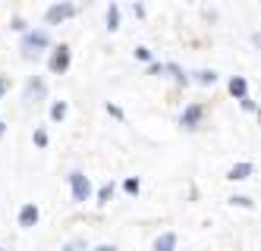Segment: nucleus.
Masks as SVG:
<instances>
[{"mask_svg": "<svg viewBox=\"0 0 261 251\" xmlns=\"http://www.w3.org/2000/svg\"><path fill=\"white\" fill-rule=\"evenodd\" d=\"M47 47H50V32L47 29H29L19 41V50H22L25 60H35V57L44 53Z\"/></svg>", "mask_w": 261, "mask_h": 251, "instance_id": "nucleus-1", "label": "nucleus"}, {"mask_svg": "<svg viewBox=\"0 0 261 251\" xmlns=\"http://www.w3.org/2000/svg\"><path fill=\"white\" fill-rule=\"evenodd\" d=\"M69 188H72V201H76V204L91 201V179L85 176L82 170H72L69 173Z\"/></svg>", "mask_w": 261, "mask_h": 251, "instance_id": "nucleus-2", "label": "nucleus"}, {"mask_svg": "<svg viewBox=\"0 0 261 251\" xmlns=\"http://www.w3.org/2000/svg\"><path fill=\"white\" fill-rule=\"evenodd\" d=\"M72 16H76V4L63 0V4H50L44 10V22L47 25H60V22H66V19H72Z\"/></svg>", "mask_w": 261, "mask_h": 251, "instance_id": "nucleus-3", "label": "nucleus"}, {"mask_svg": "<svg viewBox=\"0 0 261 251\" xmlns=\"http://www.w3.org/2000/svg\"><path fill=\"white\" fill-rule=\"evenodd\" d=\"M44 98H47V82L41 79V75H29V82L22 88V101L25 104H38Z\"/></svg>", "mask_w": 261, "mask_h": 251, "instance_id": "nucleus-4", "label": "nucleus"}, {"mask_svg": "<svg viewBox=\"0 0 261 251\" xmlns=\"http://www.w3.org/2000/svg\"><path fill=\"white\" fill-rule=\"evenodd\" d=\"M69 63H72V50H69L66 44H60V47H54L50 60H47V69H50L54 75H63V72L69 69Z\"/></svg>", "mask_w": 261, "mask_h": 251, "instance_id": "nucleus-5", "label": "nucleus"}, {"mask_svg": "<svg viewBox=\"0 0 261 251\" xmlns=\"http://www.w3.org/2000/svg\"><path fill=\"white\" fill-rule=\"evenodd\" d=\"M201 120H204V107H201V104H189V107L179 113V129L195 132V129L201 126Z\"/></svg>", "mask_w": 261, "mask_h": 251, "instance_id": "nucleus-6", "label": "nucleus"}, {"mask_svg": "<svg viewBox=\"0 0 261 251\" xmlns=\"http://www.w3.org/2000/svg\"><path fill=\"white\" fill-rule=\"evenodd\" d=\"M38 220H41V210H38V204H22L19 207V226L22 229H32V226H38Z\"/></svg>", "mask_w": 261, "mask_h": 251, "instance_id": "nucleus-7", "label": "nucleus"}, {"mask_svg": "<svg viewBox=\"0 0 261 251\" xmlns=\"http://www.w3.org/2000/svg\"><path fill=\"white\" fill-rule=\"evenodd\" d=\"M255 173V163H249V160H242V163H233L230 166V173H227V179H233V182H242V179H249Z\"/></svg>", "mask_w": 261, "mask_h": 251, "instance_id": "nucleus-8", "label": "nucleus"}, {"mask_svg": "<svg viewBox=\"0 0 261 251\" xmlns=\"http://www.w3.org/2000/svg\"><path fill=\"white\" fill-rule=\"evenodd\" d=\"M176 245H179V236L176 233H161L154 239V251H176Z\"/></svg>", "mask_w": 261, "mask_h": 251, "instance_id": "nucleus-9", "label": "nucleus"}, {"mask_svg": "<svg viewBox=\"0 0 261 251\" xmlns=\"http://www.w3.org/2000/svg\"><path fill=\"white\" fill-rule=\"evenodd\" d=\"M230 94H233L236 101L249 98V82H246V75H233V79H230Z\"/></svg>", "mask_w": 261, "mask_h": 251, "instance_id": "nucleus-10", "label": "nucleus"}, {"mask_svg": "<svg viewBox=\"0 0 261 251\" xmlns=\"http://www.w3.org/2000/svg\"><path fill=\"white\" fill-rule=\"evenodd\" d=\"M164 75H173L176 85H189V75H186V69L179 63H164Z\"/></svg>", "mask_w": 261, "mask_h": 251, "instance_id": "nucleus-11", "label": "nucleus"}, {"mask_svg": "<svg viewBox=\"0 0 261 251\" xmlns=\"http://www.w3.org/2000/svg\"><path fill=\"white\" fill-rule=\"evenodd\" d=\"M66 113H69V104H66V101H54V104H50V120H54V123H63Z\"/></svg>", "mask_w": 261, "mask_h": 251, "instance_id": "nucleus-12", "label": "nucleus"}, {"mask_svg": "<svg viewBox=\"0 0 261 251\" xmlns=\"http://www.w3.org/2000/svg\"><path fill=\"white\" fill-rule=\"evenodd\" d=\"M117 29H120V7L110 4L107 7V32H117Z\"/></svg>", "mask_w": 261, "mask_h": 251, "instance_id": "nucleus-13", "label": "nucleus"}, {"mask_svg": "<svg viewBox=\"0 0 261 251\" xmlns=\"http://www.w3.org/2000/svg\"><path fill=\"white\" fill-rule=\"evenodd\" d=\"M114 191H117V188H114V182H104V185L98 188V204H101V207H104V204H110Z\"/></svg>", "mask_w": 261, "mask_h": 251, "instance_id": "nucleus-14", "label": "nucleus"}, {"mask_svg": "<svg viewBox=\"0 0 261 251\" xmlns=\"http://www.w3.org/2000/svg\"><path fill=\"white\" fill-rule=\"evenodd\" d=\"M195 82H198V85H214V82H217V72H214V69H198V72H195Z\"/></svg>", "mask_w": 261, "mask_h": 251, "instance_id": "nucleus-15", "label": "nucleus"}, {"mask_svg": "<svg viewBox=\"0 0 261 251\" xmlns=\"http://www.w3.org/2000/svg\"><path fill=\"white\" fill-rule=\"evenodd\" d=\"M123 191H126V195H139V191H142V182H139L136 176H129V179L123 182Z\"/></svg>", "mask_w": 261, "mask_h": 251, "instance_id": "nucleus-16", "label": "nucleus"}, {"mask_svg": "<svg viewBox=\"0 0 261 251\" xmlns=\"http://www.w3.org/2000/svg\"><path fill=\"white\" fill-rule=\"evenodd\" d=\"M60 251H88V242L85 239H69Z\"/></svg>", "mask_w": 261, "mask_h": 251, "instance_id": "nucleus-17", "label": "nucleus"}, {"mask_svg": "<svg viewBox=\"0 0 261 251\" xmlns=\"http://www.w3.org/2000/svg\"><path fill=\"white\" fill-rule=\"evenodd\" d=\"M32 142L38 145V148H47V132H44V129H35V135H32Z\"/></svg>", "mask_w": 261, "mask_h": 251, "instance_id": "nucleus-18", "label": "nucleus"}, {"mask_svg": "<svg viewBox=\"0 0 261 251\" xmlns=\"http://www.w3.org/2000/svg\"><path fill=\"white\" fill-rule=\"evenodd\" d=\"M230 204H239V207H255V201H252L249 195H236V198H230Z\"/></svg>", "mask_w": 261, "mask_h": 251, "instance_id": "nucleus-19", "label": "nucleus"}, {"mask_svg": "<svg viewBox=\"0 0 261 251\" xmlns=\"http://www.w3.org/2000/svg\"><path fill=\"white\" fill-rule=\"evenodd\" d=\"M136 60H142V63H151V50H148V47H136Z\"/></svg>", "mask_w": 261, "mask_h": 251, "instance_id": "nucleus-20", "label": "nucleus"}, {"mask_svg": "<svg viewBox=\"0 0 261 251\" xmlns=\"http://www.w3.org/2000/svg\"><path fill=\"white\" fill-rule=\"evenodd\" d=\"M10 29H16V32H22V35L29 32V29H25V19H22V16H13V25H10Z\"/></svg>", "mask_w": 261, "mask_h": 251, "instance_id": "nucleus-21", "label": "nucleus"}, {"mask_svg": "<svg viewBox=\"0 0 261 251\" xmlns=\"http://www.w3.org/2000/svg\"><path fill=\"white\" fill-rule=\"evenodd\" d=\"M148 75H164V63H148Z\"/></svg>", "mask_w": 261, "mask_h": 251, "instance_id": "nucleus-22", "label": "nucleus"}, {"mask_svg": "<svg viewBox=\"0 0 261 251\" xmlns=\"http://www.w3.org/2000/svg\"><path fill=\"white\" fill-rule=\"evenodd\" d=\"M242 110H249V113H255V110H258V104H255L252 98H242Z\"/></svg>", "mask_w": 261, "mask_h": 251, "instance_id": "nucleus-23", "label": "nucleus"}, {"mask_svg": "<svg viewBox=\"0 0 261 251\" xmlns=\"http://www.w3.org/2000/svg\"><path fill=\"white\" fill-rule=\"evenodd\" d=\"M107 113H110V117H117V120H123V110L117 104H107Z\"/></svg>", "mask_w": 261, "mask_h": 251, "instance_id": "nucleus-24", "label": "nucleus"}, {"mask_svg": "<svg viewBox=\"0 0 261 251\" xmlns=\"http://www.w3.org/2000/svg\"><path fill=\"white\" fill-rule=\"evenodd\" d=\"M7 91H10V79H7V75H0V98H4Z\"/></svg>", "mask_w": 261, "mask_h": 251, "instance_id": "nucleus-25", "label": "nucleus"}, {"mask_svg": "<svg viewBox=\"0 0 261 251\" xmlns=\"http://www.w3.org/2000/svg\"><path fill=\"white\" fill-rule=\"evenodd\" d=\"M133 16L142 19V16H145V7H142V4H133Z\"/></svg>", "mask_w": 261, "mask_h": 251, "instance_id": "nucleus-26", "label": "nucleus"}, {"mask_svg": "<svg viewBox=\"0 0 261 251\" xmlns=\"http://www.w3.org/2000/svg\"><path fill=\"white\" fill-rule=\"evenodd\" d=\"M95 251H117V248H114V245H98Z\"/></svg>", "mask_w": 261, "mask_h": 251, "instance_id": "nucleus-27", "label": "nucleus"}, {"mask_svg": "<svg viewBox=\"0 0 261 251\" xmlns=\"http://www.w3.org/2000/svg\"><path fill=\"white\" fill-rule=\"evenodd\" d=\"M4 132H7V123H4V120H0V138H4Z\"/></svg>", "mask_w": 261, "mask_h": 251, "instance_id": "nucleus-28", "label": "nucleus"}, {"mask_svg": "<svg viewBox=\"0 0 261 251\" xmlns=\"http://www.w3.org/2000/svg\"><path fill=\"white\" fill-rule=\"evenodd\" d=\"M0 251H4V248H0Z\"/></svg>", "mask_w": 261, "mask_h": 251, "instance_id": "nucleus-29", "label": "nucleus"}]
</instances>
